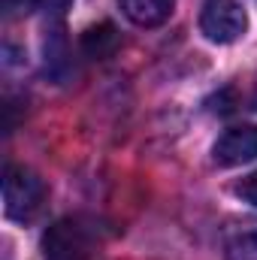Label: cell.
I'll use <instances>...</instances> for the list:
<instances>
[{"mask_svg": "<svg viewBox=\"0 0 257 260\" xmlns=\"http://www.w3.org/2000/svg\"><path fill=\"white\" fill-rule=\"evenodd\" d=\"M43 254L46 260H97L100 236L94 224L82 218H64L43 236Z\"/></svg>", "mask_w": 257, "mask_h": 260, "instance_id": "1", "label": "cell"}, {"mask_svg": "<svg viewBox=\"0 0 257 260\" xmlns=\"http://www.w3.org/2000/svg\"><path fill=\"white\" fill-rule=\"evenodd\" d=\"M43 200H46V185L34 170L15 167V164L6 167V173H3V209H6V218L30 221L43 209Z\"/></svg>", "mask_w": 257, "mask_h": 260, "instance_id": "2", "label": "cell"}, {"mask_svg": "<svg viewBox=\"0 0 257 260\" xmlns=\"http://www.w3.org/2000/svg\"><path fill=\"white\" fill-rule=\"evenodd\" d=\"M248 27V15L239 0H203L200 30L212 43H236Z\"/></svg>", "mask_w": 257, "mask_h": 260, "instance_id": "3", "label": "cell"}, {"mask_svg": "<svg viewBox=\"0 0 257 260\" xmlns=\"http://www.w3.org/2000/svg\"><path fill=\"white\" fill-rule=\"evenodd\" d=\"M212 160L218 167H242L248 160H257V124L224 130L212 145Z\"/></svg>", "mask_w": 257, "mask_h": 260, "instance_id": "4", "label": "cell"}, {"mask_svg": "<svg viewBox=\"0 0 257 260\" xmlns=\"http://www.w3.org/2000/svg\"><path fill=\"white\" fill-rule=\"evenodd\" d=\"M224 260H257V221H233L224 227Z\"/></svg>", "mask_w": 257, "mask_h": 260, "instance_id": "5", "label": "cell"}, {"mask_svg": "<svg viewBox=\"0 0 257 260\" xmlns=\"http://www.w3.org/2000/svg\"><path fill=\"white\" fill-rule=\"evenodd\" d=\"M124 15L139 27H157L173 15L176 0H118Z\"/></svg>", "mask_w": 257, "mask_h": 260, "instance_id": "6", "label": "cell"}, {"mask_svg": "<svg viewBox=\"0 0 257 260\" xmlns=\"http://www.w3.org/2000/svg\"><path fill=\"white\" fill-rule=\"evenodd\" d=\"M118 46V34L112 24H100V27H88L82 37V49L91 58H109Z\"/></svg>", "mask_w": 257, "mask_h": 260, "instance_id": "7", "label": "cell"}, {"mask_svg": "<svg viewBox=\"0 0 257 260\" xmlns=\"http://www.w3.org/2000/svg\"><path fill=\"white\" fill-rule=\"evenodd\" d=\"M236 194L242 197L245 203H251V206H257V170L251 173V176H245L239 185H236Z\"/></svg>", "mask_w": 257, "mask_h": 260, "instance_id": "8", "label": "cell"}, {"mask_svg": "<svg viewBox=\"0 0 257 260\" xmlns=\"http://www.w3.org/2000/svg\"><path fill=\"white\" fill-rule=\"evenodd\" d=\"M251 103H254V109H257V91H254V97H251Z\"/></svg>", "mask_w": 257, "mask_h": 260, "instance_id": "9", "label": "cell"}]
</instances>
